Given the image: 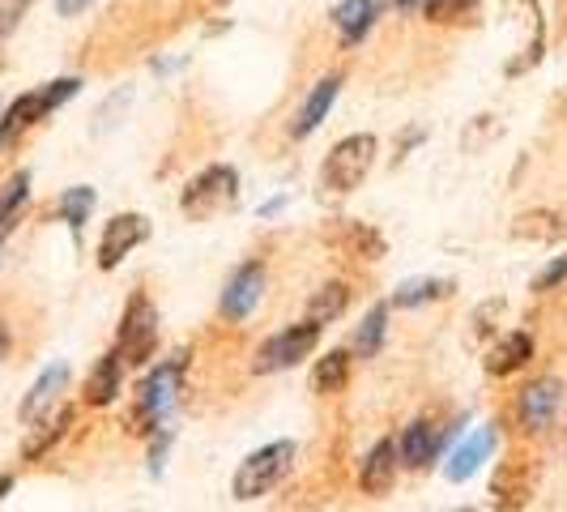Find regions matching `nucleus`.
<instances>
[{
    "instance_id": "obj_1",
    "label": "nucleus",
    "mask_w": 567,
    "mask_h": 512,
    "mask_svg": "<svg viewBox=\"0 0 567 512\" xmlns=\"http://www.w3.org/2000/svg\"><path fill=\"white\" fill-rule=\"evenodd\" d=\"M184 371H188V355H175L167 363H158V371H150L142 385H137V401H133V414H128V431H154L158 419L167 414L179 389H184Z\"/></svg>"
},
{
    "instance_id": "obj_2",
    "label": "nucleus",
    "mask_w": 567,
    "mask_h": 512,
    "mask_svg": "<svg viewBox=\"0 0 567 512\" xmlns=\"http://www.w3.org/2000/svg\"><path fill=\"white\" fill-rule=\"evenodd\" d=\"M82 90L78 78H60V82L43 85V90H30V94H18L13 103H9V112L0 115V154L9 150V145H18L27 137L30 129L43 120V115H52L60 103H69L73 94Z\"/></svg>"
},
{
    "instance_id": "obj_3",
    "label": "nucleus",
    "mask_w": 567,
    "mask_h": 512,
    "mask_svg": "<svg viewBox=\"0 0 567 512\" xmlns=\"http://www.w3.org/2000/svg\"><path fill=\"white\" fill-rule=\"evenodd\" d=\"M290 470H295V444H290V440H274V444H265V449H256V453H248L239 461L230 491H235V500L248 504V500L269 495Z\"/></svg>"
},
{
    "instance_id": "obj_4",
    "label": "nucleus",
    "mask_w": 567,
    "mask_h": 512,
    "mask_svg": "<svg viewBox=\"0 0 567 512\" xmlns=\"http://www.w3.org/2000/svg\"><path fill=\"white\" fill-rule=\"evenodd\" d=\"M235 201H239V171L227 167V163H214V167H205L197 180L184 188L179 209H184V218H193V223H209V218L235 209Z\"/></svg>"
},
{
    "instance_id": "obj_5",
    "label": "nucleus",
    "mask_w": 567,
    "mask_h": 512,
    "mask_svg": "<svg viewBox=\"0 0 567 512\" xmlns=\"http://www.w3.org/2000/svg\"><path fill=\"white\" fill-rule=\"evenodd\" d=\"M371 163H375V137L371 133H350L329 150V158L320 167V184L329 193H354L368 180Z\"/></svg>"
},
{
    "instance_id": "obj_6",
    "label": "nucleus",
    "mask_w": 567,
    "mask_h": 512,
    "mask_svg": "<svg viewBox=\"0 0 567 512\" xmlns=\"http://www.w3.org/2000/svg\"><path fill=\"white\" fill-rule=\"evenodd\" d=\"M120 359L128 368H145L158 350V313L145 295H133L128 308H124V320H120Z\"/></svg>"
},
{
    "instance_id": "obj_7",
    "label": "nucleus",
    "mask_w": 567,
    "mask_h": 512,
    "mask_svg": "<svg viewBox=\"0 0 567 512\" xmlns=\"http://www.w3.org/2000/svg\"><path fill=\"white\" fill-rule=\"evenodd\" d=\"M316 341H320V325H316V320L290 325V329L274 334V338H269L265 346H260V350H256L252 371H256V376H274V371L295 368L299 359H308V355H312Z\"/></svg>"
},
{
    "instance_id": "obj_8",
    "label": "nucleus",
    "mask_w": 567,
    "mask_h": 512,
    "mask_svg": "<svg viewBox=\"0 0 567 512\" xmlns=\"http://www.w3.org/2000/svg\"><path fill=\"white\" fill-rule=\"evenodd\" d=\"M564 401L567 385L559 376H542L534 385H525L520 398H516V423H520V431H529V436L550 431L555 419H559V410H564Z\"/></svg>"
},
{
    "instance_id": "obj_9",
    "label": "nucleus",
    "mask_w": 567,
    "mask_h": 512,
    "mask_svg": "<svg viewBox=\"0 0 567 512\" xmlns=\"http://www.w3.org/2000/svg\"><path fill=\"white\" fill-rule=\"evenodd\" d=\"M145 239H150V218L145 214H115L103 227V239H99V269H115Z\"/></svg>"
},
{
    "instance_id": "obj_10",
    "label": "nucleus",
    "mask_w": 567,
    "mask_h": 512,
    "mask_svg": "<svg viewBox=\"0 0 567 512\" xmlns=\"http://www.w3.org/2000/svg\"><path fill=\"white\" fill-rule=\"evenodd\" d=\"M260 295H265V265L248 260V265H239L230 274L227 290H223V316L227 320H248L252 308L260 304Z\"/></svg>"
},
{
    "instance_id": "obj_11",
    "label": "nucleus",
    "mask_w": 567,
    "mask_h": 512,
    "mask_svg": "<svg viewBox=\"0 0 567 512\" xmlns=\"http://www.w3.org/2000/svg\"><path fill=\"white\" fill-rule=\"evenodd\" d=\"M491 495L499 509H525L529 495H534V474H529V461L525 457H508L499 461L495 479H491Z\"/></svg>"
},
{
    "instance_id": "obj_12",
    "label": "nucleus",
    "mask_w": 567,
    "mask_h": 512,
    "mask_svg": "<svg viewBox=\"0 0 567 512\" xmlns=\"http://www.w3.org/2000/svg\"><path fill=\"white\" fill-rule=\"evenodd\" d=\"M64 389H69V368H64V363H52V368L43 371L34 385H30L27 398H22V410H18L22 427H30L34 419H43L48 410H56Z\"/></svg>"
},
{
    "instance_id": "obj_13",
    "label": "nucleus",
    "mask_w": 567,
    "mask_h": 512,
    "mask_svg": "<svg viewBox=\"0 0 567 512\" xmlns=\"http://www.w3.org/2000/svg\"><path fill=\"white\" fill-rule=\"evenodd\" d=\"M393 483H398V440H375L371 453L363 457L359 487H363V495H384Z\"/></svg>"
},
{
    "instance_id": "obj_14",
    "label": "nucleus",
    "mask_w": 567,
    "mask_h": 512,
    "mask_svg": "<svg viewBox=\"0 0 567 512\" xmlns=\"http://www.w3.org/2000/svg\"><path fill=\"white\" fill-rule=\"evenodd\" d=\"M124 393V359H120V350H107L90 376H85V406H112L115 398Z\"/></svg>"
},
{
    "instance_id": "obj_15",
    "label": "nucleus",
    "mask_w": 567,
    "mask_h": 512,
    "mask_svg": "<svg viewBox=\"0 0 567 512\" xmlns=\"http://www.w3.org/2000/svg\"><path fill=\"white\" fill-rule=\"evenodd\" d=\"M338 94H341V73H329V78H320V82L312 85V94H308V103H303V112L295 115L290 133H295V137H312L316 129L324 124L329 107L338 103Z\"/></svg>"
},
{
    "instance_id": "obj_16",
    "label": "nucleus",
    "mask_w": 567,
    "mask_h": 512,
    "mask_svg": "<svg viewBox=\"0 0 567 512\" xmlns=\"http://www.w3.org/2000/svg\"><path fill=\"white\" fill-rule=\"evenodd\" d=\"M69 423H73V410L69 406H56V410H48L43 419H34V423L27 427V444H22V457L27 461H39V457H48L52 449H56V440L69 431Z\"/></svg>"
},
{
    "instance_id": "obj_17",
    "label": "nucleus",
    "mask_w": 567,
    "mask_h": 512,
    "mask_svg": "<svg viewBox=\"0 0 567 512\" xmlns=\"http://www.w3.org/2000/svg\"><path fill=\"white\" fill-rule=\"evenodd\" d=\"M440 453V427L431 423V419H414V423L401 431V444H398V457L410 465V470H423L431 465Z\"/></svg>"
},
{
    "instance_id": "obj_18",
    "label": "nucleus",
    "mask_w": 567,
    "mask_h": 512,
    "mask_svg": "<svg viewBox=\"0 0 567 512\" xmlns=\"http://www.w3.org/2000/svg\"><path fill=\"white\" fill-rule=\"evenodd\" d=\"M529 359H534V338H529L525 329H516V334H504V338L491 346L486 371H491V376H512V371L525 368Z\"/></svg>"
},
{
    "instance_id": "obj_19",
    "label": "nucleus",
    "mask_w": 567,
    "mask_h": 512,
    "mask_svg": "<svg viewBox=\"0 0 567 512\" xmlns=\"http://www.w3.org/2000/svg\"><path fill=\"white\" fill-rule=\"evenodd\" d=\"M495 449V427H483V431H474L453 457H449V465H444V474L453 479V483H465L470 474H478V465H483L486 457Z\"/></svg>"
},
{
    "instance_id": "obj_20",
    "label": "nucleus",
    "mask_w": 567,
    "mask_h": 512,
    "mask_svg": "<svg viewBox=\"0 0 567 512\" xmlns=\"http://www.w3.org/2000/svg\"><path fill=\"white\" fill-rule=\"evenodd\" d=\"M371 22H375V0H341L338 9H333V27L341 30V43L346 48L363 43Z\"/></svg>"
},
{
    "instance_id": "obj_21",
    "label": "nucleus",
    "mask_w": 567,
    "mask_h": 512,
    "mask_svg": "<svg viewBox=\"0 0 567 512\" xmlns=\"http://www.w3.org/2000/svg\"><path fill=\"white\" fill-rule=\"evenodd\" d=\"M512 235L525 239V244H555V239L567 235V227H564V218L550 214V209H529V214H520V218L512 223Z\"/></svg>"
},
{
    "instance_id": "obj_22",
    "label": "nucleus",
    "mask_w": 567,
    "mask_h": 512,
    "mask_svg": "<svg viewBox=\"0 0 567 512\" xmlns=\"http://www.w3.org/2000/svg\"><path fill=\"white\" fill-rule=\"evenodd\" d=\"M333 239H338L341 253L359 256V260H380V256H384V239H380V231L363 227V223H341Z\"/></svg>"
},
{
    "instance_id": "obj_23",
    "label": "nucleus",
    "mask_w": 567,
    "mask_h": 512,
    "mask_svg": "<svg viewBox=\"0 0 567 512\" xmlns=\"http://www.w3.org/2000/svg\"><path fill=\"white\" fill-rule=\"evenodd\" d=\"M346 380H350V355H346V350H329L312 371V393H320V398L341 393Z\"/></svg>"
},
{
    "instance_id": "obj_24",
    "label": "nucleus",
    "mask_w": 567,
    "mask_h": 512,
    "mask_svg": "<svg viewBox=\"0 0 567 512\" xmlns=\"http://www.w3.org/2000/svg\"><path fill=\"white\" fill-rule=\"evenodd\" d=\"M346 308H350V286H346V283H324L312 295V304H308V320H316V325H329V320H338Z\"/></svg>"
},
{
    "instance_id": "obj_25",
    "label": "nucleus",
    "mask_w": 567,
    "mask_h": 512,
    "mask_svg": "<svg viewBox=\"0 0 567 512\" xmlns=\"http://www.w3.org/2000/svg\"><path fill=\"white\" fill-rule=\"evenodd\" d=\"M30 201V171H18L4 188H0V235L13 227L18 218H22V209H27Z\"/></svg>"
},
{
    "instance_id": "obj_26",
    "label": "nucleus",
    "mask_w": 567,
    "mask_h": 512,
    "mask_svg": "<svg viewBox=\"0 0 567 512\" xmlns=\"http://www.w3.org/2000/svg\"><path fill=\"white\" fill-rule=\"evenodd\" d=\"M444 295H453V283H449V278H414V283L398 286L393 308H419L426 299H444Z\"/></svg>"
},
{
    "instance_id": "obj_27",
    "label": "nucleus",
    "mask_w": 567,
    "mask_h": 512,
    "mask_svg": "<svg viewBox=\"0 0 567 512\" xmlns=\"http://www.w3.org/2000/svg\"><path fill=\"white\" fill-rule=\"evenodd\" d=\"M90 209H94V188H85V184L69 188V193L56 201V214L64 218V223H69V231H73V235H82L85 218H90Z\"/></svg>"
},
{
    "instance_id": "obj_28",
    "label": "nucleus",
    "mask_w": 567,
    "mask_h": 512,
    "mask_svg": "<svg viewBox=\"0 0 567 512\" xmlns=\"http://www.w3.org/2000/svg\"><path fill=\"white\" fill-rule=\"evenodd\" d=\"M384 334H389V308L380 304V308H371L368 320H363V329L354 334V350H359L363 359H371V355L380 350V341H384Z\"/></svg>"
},
{
    "instance_id": "obj_29",
    "label": "nucleus",
    "mask_w": 567,
    "mask_h": 512,
    "mask_svg": "<svg viewBox=\"0 0 567 512\" xmlns=\"http://www.w3.org/2000/svg\"><path fill=\"white\" fill-rule=\"evenodd\" d=\"M478 0H426L423 4V18L435 22V27H449V22H461L465 13H474Z\"/></svg>"
},
{
    "instance_id": "obj_30",
    "label": "nucleus",
    "mask_w": 567,
    "mask_h": 512,
    "mask_svg": "<svg viewBox=\"0 0 567 512\" xmlns=\"http://www.w3.org/2000/svg\"><path fill=\"white\" fill-rule=\"evenodd\" d=\"M564 283H567V253L555 256V260L542 269L538 278H534V290H559Z\"/></svg>"
},
{
    "instance_id": "obj_31",
    "label": "nucleus",
    "mask_w": 567,
    "mask_h": 512,
    "mask_svg": "<svg viewBox=\"0 0 567 512\" xmlns=\"http://www.w3.org/2000/svg\"><path fill=\"white\" fill-rule=\"evenodd\" d=\"M94 0H56V13L60 18H78V13H85Z\"/></svg>"
},
{
    "instance_id": "obj_32",
    "label": "nucleus",
    "mask_w": 567,
    "mask_h": 512,
    "mask_svg": "<svg viewBox=\"0 0 567 512\" xmlns=\"http://www.w3.org/2000/svg\"><path fill=\"white\" fill-rule=\"evenodd\" d=\"M4 350H9V329L0 325V359H4Z\"/></svg>"
},
{
    "instance_id": "obj_33",
    "label": "nucleus",
    "mask_w": 567,
    "mask_h": 512,
    "mask_svg": "<svg viewBox=\"0 0 567 512\" xmlns=\"http://www.w3.org/2000/svg\"><path fill=\"white\" fill-rule=\"evenodd\" d=\"M9 487H13V479H9V474H0V495H4Z\"/></svg>"
},
{
    "instance_id": "obj_34",
    "label": "nucleus",
    "mask_w": 567,
    "mask_h": 512,
    "mask_svg": "<svg viewBox=\"0 0 567 512\" xmlns=\"http://www.w3.org/2000/svg\"><path fill=\"white\" fill-rule=\"evenodd\" d=\"M401 9H414V4H426V0H398Z\"/></svg>"
}]
</instances>
